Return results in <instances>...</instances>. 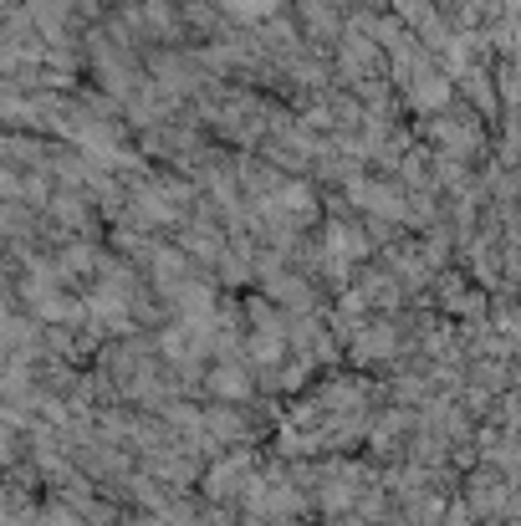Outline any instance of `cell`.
I'll return each instance as SVG.
<instances>
[{"label": "cell", "instance_id": "cell-1", "mask_svg": "<svg viewBox=\"0 0 521 526\" xmlns=\"http://www.w3.org/2000/svg\"><path fill=\"white\" fill-rule=\"evenodd\" d=\"M226 5H230L236 15H266L271 5H276V0H226Z\"/></svg>", "mask_w": 521, "mask_h": 526}]
</instances>
